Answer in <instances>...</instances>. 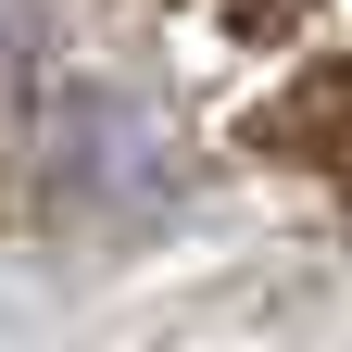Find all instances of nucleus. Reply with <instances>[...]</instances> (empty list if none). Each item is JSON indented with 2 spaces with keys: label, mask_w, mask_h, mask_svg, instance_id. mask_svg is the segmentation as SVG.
<instances>
[{
  "label": "nucleus",
  "mask_w": 352,
  "mask_h": 352,
  "mask_svg": "<svg viewBox=\"0 0 352 352\" xmlns=\"http://www.w3.org/2000/svg\"><path fill=\"white\" fill-rule=\"evenodd\" d=\"M315 113H327V139H315V151H327V176H340V201H352V63L327 76V101H315Z\"/></svg>",
  "instance_id": "f257e3e1"
}]
</instances>
